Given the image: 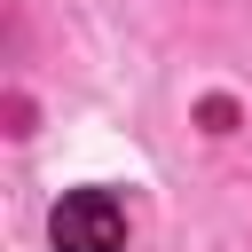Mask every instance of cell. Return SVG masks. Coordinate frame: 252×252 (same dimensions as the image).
Instances as JSON below:
<instances>
[{"label": "cell", "instance_id": "obj_1", "mask_svg": "<svg viewBox=\"0 0 252 252\" xmlns=\"http://www.w3.org/2000/svg\"><path fill=\"white\" fill-rule=\"evenodd\" d=\"M47 236H55V252H126V213L110 189H71L47 220Z\"/></svg>", "mask_w": 252, "mask_h": 252}]
</instances>
